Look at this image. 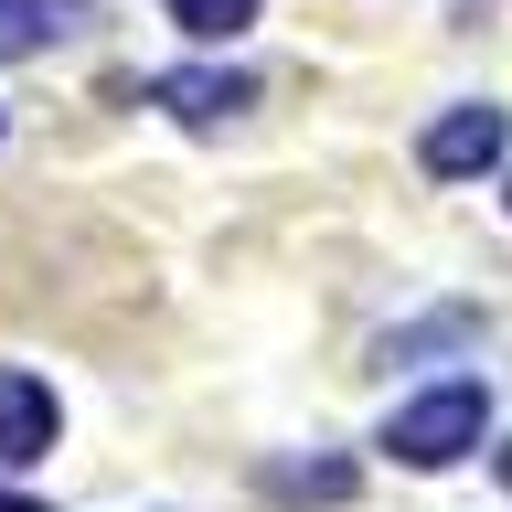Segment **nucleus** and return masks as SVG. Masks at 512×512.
I'll use <instances>...</instances> for the list:
<instances>
[{
    "mask_svg": "<svg viewBox=\"0 0 512 512\" xmlns=\"http://www.w3.org/2000/svg\"><path fill=\"white\" fill-rule=\"evenodd\" d=\"M502 150H512V118L491 107V96H480V107H448V118L416 139V160H427L438 182H480V171H491Z\"/></svg>",
    "mask_w": 512,
    "mask_h": 512,
    "instance_id": "2",
    "label": "nucleus"
},
{
    "mask_svg": "<svg viewBox=\"0 0 512 512\" xmlns=\"http://www.w3.org/2000/svg\"><path fill=\"white\" fill-rule=\"evenodd\" d=\"M171 22H182L192 43H224V32L256 22V0H171Z\"/></svg>",
    "mask_w": 512,
    "mask_h": 512,
    "instance_id": "6",
    "label": "nucleus"
},
{
    "mask_svg": "<svg viewBox=\"0 0 512 512\" xmlns=\"http://www.w3.org/2000/svg\"><path fill=\"white\" fill-rule=\"evenodd\" d=\"M480 427H491V384H427L416 406H395V427H384V448L406 459V470H459L480 448Z\"/></svg>",
    "mask_w": 512,
    "mask_h": 512,
    "instance_id": "1",
    "label": "nucleus"
},
{
    "mask_svg": "<svg viewBox=\"0 0 512 512\" xmlns=\"http://www.w3.org/2000/svg\"><path fill=\"white\" fill-rule=\"evenodd\" d=\"M502 480H512V448H502Z\"/></svg>",
    "mask_w": 512,
    "mask_h": 512,
    "instance_id": "8",
    "label": "nucleus"
},
{
    "mask_svg": "<svg viewBox=\"0 0 512 512\" xmlns=\"http://www.w3.org/2000/svg\"><path fill=\"white\" fill-rule=\"evenodd\" d=\"M96 0H0V64L11 54H43V43H64V32H86Z\"/></svg>",
    "mask_w": 512,
    "mask_h": 512,
    "instance_id": "5",
    "label": "nucleus"
},
{
    "mask_svg": "<svg viewBox=\"0 0 512 512\" xmlns=\"http://www.w3.org/2000/svg\"><path fill=\"white\" fill-rule=\"evenodd\" d=\"M139 96H150V107H171L182 128H224L235 107H256V86L235 75V64H171V75H150Z\"/></svg>",
    "mask_w": 512,
    "mask_h": 512,
    "instance_id": "3",
    "label": "nucleus"
},
{
    "mask_svg": "<svg viewBox=\"0 0 512 512\" xmlns=\"http://www.w3.org/2000/svg\"><path fill=\"white\" fill-rule=\"evenodd\" d=\"M43 448H54V384L0 363V470H32Z\"/></svg>",
    "mask_w": 512,
    "mask_h": 512,
    "instance_id": "4",
    "label": "nucleus"
},
{
    "mask_svg": "<svg viewBox=\"0 0 512 512\" xmlns=\"http://www.w3.org/2000/svg\"><path fill=\"white\" fill-rule=\"evenodd\" d=\"M0 512H43V502H22V491H0Z\"/></svg>",
    "mask_w": 512,
    "mask_h": 512,
    "instance_id": "7",
    "label": "nucleus"
}]
</instances>
